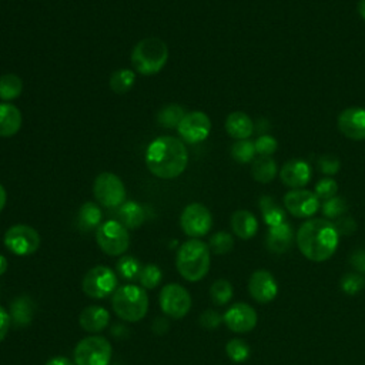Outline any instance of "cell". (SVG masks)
<instances>
[{
  "label": "cell",
  "mask_w": 365,
  "mask_h": 365,
  "mask_svg": "<svg viewBox=\"0 0 365 365\" xmlns=\"http://www.w3.org/2000/svg\"><path fill=\"white\" fill-rule=\"evenodd\" d=\"M23 123L20 110L11 103H0V137H13Z\"/></svg>",
  "instance_id": "cell-21"
},
{
  "label": "cell",
  "mask_w": 365,
  "mask_h": 365,
  "mask_svg": "<svg viewBox=\"0 0 365 365\" xmlns=\"http://www.w3.org/2000/svg\"><path fill=\"white\" fill-rule=\"evenodd\" d=\"M135 83V73L130 68L115 70L110 77V88L115 94H124L133 88Z\"/></svg>",
  "instance_id": "cell-31"
},
{
  "label": "cell",
  "mask_w": 365,
  "mask_h": 365,
  "mask_svg": "<svg viewBox=\"0 0 365 365\" xmlns=\"http://www.w3.org/2000/svg\"><path fill=\"white\" fill-rule=\"evenodd\" d=\"M101 218L100 207L93 201H87L78 210L77 225L81 231H93L101 225Z\"/></svg>",
  "instance_id": "cell-26"
},
{
  "label": "cell",
  "mask_w": 365,
  "mask_h": 365,
  "mask_svg": "<svg viewBox=\"0 0 365 365\" xmlns=\"http://www.w3.org/2000/svg\"><path fill=\"white\" fill-rule=\"evenodd\" d=\"M225 352H227V356L232 361V362H244L248 359L250 356V346L248 344L244 341V339H240V338H234V339H230L225 345Z\"/></svg>",
  "instance_id": "cell-35"
},
{
  "label": "cell",
  "mask_w": 365,
  "mask_h": 365,
  "mask_svg": "<svg viewBox=\"0 0 365 365\" xmlns=\"http://www.w3.org/2000/svg\"><path fill=\"white\" fill-rule=\"evenodd\" d=\"M351 265L361 274L365 272V250H356L349 257Z\"/></svg>",
  "instance_id": "cell-45"
},
{
  "label": "cell",
  "mask_w": 365,
  "mask_h": 365,
  "mask_svg": "<svg viewBox=\"0 0 365 365\" xmlns=\"http://www.w3.org/2000/svg\"><path fill=\"white\" fill-rule=\"evenodd\" d=\"M161 278H163V272L161 269L154 265V264H147L143 267L141 272H140V284L143 285L144 289H153L155 288L160 282H161Z\"/></svg>",
  "instance_id": "cell-37"
},
{
  "label": "cell",
  "mask_w": 365,
  "mask_h": 365,
  "mask_svg": "<svg viewBox=\"0 0 365 365\" xmlns=\"http://www.w3.org/2000/svg\"><path fill=\"white\" fill-rule=\"evenodd\" d=\"M80 327L90 334L104 331L110 322V312L98 305H90L84 308L78 317Z\"/></svg>",
  "instance_id": "cell-20"
},
{
  "label": "cell",
  "mask_w": 365,
  "mask_h": 365,
  "mask_svg": "<svg viewBox=\"0 0 365 365\" xmlns=\"http://www.w3.org/2000/svg\"><path fill=\"white\" fill-rule=\"evenodd\" d=\"M117 275L111 268L106 265H97L86 272L83 277L81 288L87 297L103 299L117 289Z\"/></svg>",
  "instance_id": "cell-8"
},
{
  "label": "cell",
  "mask_w": 365,
  "mask_h": 365,
  "mask_svg": "<svg viewBox=\"0 0 365 365\" xmlns=\"http://www.w3.org/2000/svg\"><path fill=\"white\" fill-rule=\"evenodd\" d=\"M231 228L238 238L250 240L258 231V221L252 212L247 210H237L231 215Z\"/></svg>",
  "instance_id": "cell-22"
},
{
  "label": "cell",
  "mask_w": 365,
  "mask_h": 365,
  "mask_svg": "<svg viewBox=\"0 0 365 365\" xmlns=\"http://www.w3.org/2000/svg\"><path fill=\"white\" fill-rule=\"evenodd\" d=\"M258 321L255 309L245 304V302H237L231 305L222 315V322L227 325V328L237 334H245L255 328Z\"/></svg>",
  "instance_id": "cell-15"
},
{
  "label": "cell",
  "mask_w": 365,
  "mask_h": 365,
  "mask_svg": "<svg viewBox=\"0 0 365 365\" xmlns=\"http://www.w3.org/2000/svg\"><path fill=\"white\" fill-rule=\"evenodd\" d=\"M10 325H11L10 315H9V312L0 305V342L6 338Z\"/></svg>",
  "instance_id": "cell-46"
},
{
  "label": "cell",
  "mask_w": 365,
  "mask_h": 365,
  "mask_svg": "<svg viewBox=\"0 0 365 365\" xmlns=\"http://www.w3.org/2000/svg\"><path fill=\"white\" fill-rule=\"evenodd\" d=\"M346 210H348V204L345 198L336 197V195L329 200H325L322 204V214L331 220H336L342 217L346 212Z\"/></svg>",
  "instance_id": "cell-38"
},
{
  "label": "cell",
  "mask_w": 365,
  "mask_h": 365,
  "mask_svg": "<svg viewBox=\"0 0 365 365\" xmlns=\"http://www.w3.org/2000/svg\"><path fill=\"white\" fill-rule=\"evenodd\" d=\"M339 160L332 155V154H324L318 160V168L322 171L325 175H334L339 170Z\"/></svg>",
  "instance_id": "cell-42"
},
{
  "label": "cell",
  "mask_w": 365,
  "mask_h": 365,
  "mask_svg": "<svg viewBox=\"0 0 365 365\" xmlns=\"http://www.w3.org/2000/svg\"><path fill=\"white\" fill-rule=\"evenodd\" d=\"M251 174L258 182H269L277 174V164L271 157L259 155L251 165Z\"/></svg>",
  "instance_id": "cell-28"
},
{
  "label": "cell",
  "mask_w": 365,
  "mask_h": 365,
  "mask_svg": "<svg viewBox=\"0 0 365 365\" xmlns=\"http://www.w3.org/2000/svg\"><path fill=\"white\" fill-rule=\"evenodd\" d=\"M96 241L104 254L111 257L121 255L130 245L128 230L120 221L108 220L97 228Z\"/></svg>",
  "instance_id": "cell-7"
},
{
  "label": "cell",
  "mask_w": 365,
  "mask_h": 365,
  "mask_svg": "<svg viewBox=\"0 0 365 365\" xmlns=\"http://www.w3.org/2000/svg\"><path fill=\"white\" fill-rule=\"evenodd\" d=\"M210 264L211 251L204 241L192 238L180 245L175 257V265L184 279L190 282L202 279L208 274Z\"/></svg>",
  "instance_id": "cell-3"
},
{
  "label": "cell",
  "mask_w": 365,
  "mask_h": 365,
  "mask_svg": "<svg viewBox=\"0 0 365 365\" xmlns=\"http://www.w3.org/2000/svg\"><path fill=\"white\" fill-rule=\"evenodd\" d=\"M208 247H210V251H212L214 254H218V255L227 254L234 247V238L231 234L225 231H218L210 238Z\"/></svg>",
  "instance_id": "cell-36"
},
{
  "label": "cell",
  "mask_w": 365,
  "mask_h": 365,
  "mask_svg": "<svg viewBox=\"0 0 365 365\" xmlns=\"http://www.w3.org/2000/svg\"><path fill=\"white\" fill-rule=\"evenodd\" d=\"M44 365H74V364L66 356H53Z\"/></svg>",
  "instance_id": "cell-47"
},
{
  "label": "cell",
  "mask_w": 365,
  "mask_h": 365,
  "mask_svg": "<svg viewBox=\"0 0 365 365\" xmlns=\"http://www.w3.org/2000/svg\"><path fill=\"white\" fill-rule=\"evenodd\" d=\"M115 269L120 274V277H123L125 279H135V278L140 277V272H141L143 267H141L140 261L135 257L124 255L118 259Z\"/></svg>",
  "instance_id": "cell-33"
},
{
  "label": "cell",
  "mask_w": 365,
  "mask_h": 365,
  "mask_svg": "<svg viewBox=\"0 0 365 365\" xmlns=\"http://www.w3.org/2000/svg\"><path fill=\"white\" fill-rule=\"evenodd\" d=\"M294 242V230L287 221L274 227H269L265 238L267 248L271 252L282 254L287 252Z\"/></svg>",
  "instance_id": "cell-19"
},
{
  "label": "cell",
  "mask_w": 365,
  "mask_h": 365,
  "mask_svg": "<svg viewBox=\"0 0 365 365\" xmlns=\"http://www.w3.org/2000/svg\"><path fill=\"white\" fill-rule=\"evenodd\" d=\"M358 13L365 20V0H359L358 1Z\"/></svg>",
  "instance_id": "cell-50"
},
{
  "label": "cell",
  "mask_w": 365,
  "mask_h": 365,
  "mask_svg": "<svg viewBox=\"0 0 365 365\" xmlns=\"http://www.w3.org/2000/svg\"><path fill=\"white\" fill-rule=\"evenodd\" d=\"M339 285L346 295H355L365 287V278L359 272H346L341 278Z\"/></svg>",
  "instance_id": "cell-39"
},
{
  "label": "cell",
  "mask_w": 365,
  "mask_h": 365,
  "mask_svg": "<svg viewBox=\"0 0 365 365\" xmlns=\"http://www.w3.org/2000/svg\"><path fill=\"white\" fill-rule=\"evenodd\" d=\"M284 205L291 215L297 218H308L318 211L319 198L315 195V192L304 188L289 190L284 195Z\"/></svg>",
  "instance_id": "cell-14"
},
{
  "label": "cell",
  "mask_w": 365,
  "mask_h": 365,
  "mask_svg": "<svg viewBox=\"0 0 365 365\" xmlns=\"http://www.w3.org/2000/svg\"><path fill=\"white\" fill-rule=\"evenodd\" d=\"M185 115L184 108L180 104H167L160 108L157 114V121L165 128H175Z\"/></svg>",
  "instance_id": "cell-30"
},
{
  "label": "cell",
  "mask_w": 365,
  "mask_h": 365,
  "mask_svg": "<svg viewBox=\"0 0 365 365\" xmlns=\"http://www.w3.org/2000/svg\"><path fill=\"white\" fill-rule=\"evenodd\" d=\"M6 248L14 255L26 257L34 254L40 247V234L30 225L16 224L11 225L3 238Z\"/></svg>",
  "instance_id": "cell-10"
},
{
  "label": "cell",
  "mask_w": 365,
  "mask_h": 365,
  "mask_svg": "<svg viewBox=\"0 0 365 365\" xmlns=\"http://www.w3.org/2000/svg\"><path fill=\"white\" fill-rule=\"evenodd\" d=\"M94 198L104 207H120L125 201V187L118 175L114 173H101L96 177L93 184Z\"/></svg>",
  "instance_id": "cell-9"
},
{
  "label": "cell",
  "mask_w": 365,
  "mask_h": 365,
  "mask_svg": "<svg viewBox=\"0 0 365 365\" xmlns=\"http://www.w3.org/2000/svg\"><path fill=\"white\" fill-rule=\"evenodd\" d=\"M259 210L262 220L268 227H274L285 222V211L271 197L262 195L259 198Z\"/></svg>",
  "instance_id": "cell-27"
},
{
  "label": "cell",
  "mask_w": 365,
  "mask_h": 365,
  "mask_svg": "<svg viewBox=\"0 0 365 365\" xmlns=\"http://www.w3.org/2000/svg\"><path fill=\"white\" fill-rule=\"evenodd\" d=\"M180 225L185 235L191 238H200L208 234L211 230L212 215L205 205L200 202H191L182 210L180 215Z\"/></svg>",
  "instance_id": "cell-12"
},
{
  "label": "cell",
  "mask_w": 365,
  "mask_h": 365,
  "mask_svg": "<svg viewBox=\"0 0 365 365\" xmlns=\"http://www.w3.org/2000/svg\"><path fill=\"white\" fill-rule=\"evenodd\" d=\"M279 178L282 184H285L291 190L302 188L311 180V167L304 160H289L282 165L279 171Z\"/></svg>",
  "instance_id": "cell-18"
},
{
  "label": "cell",
  "mask_w": 365,
  "mask_h": 365,
  "mask_svg": "<svg viewBox=\"0 0 365 365\" xmlns=\"http://www.w3.org/2000/svg\"><path fill=\"white\" fill-rule=\"evenodd\" d=\"M232 285L227 279H217L210 288V297L215 305H225L232 298Z\"/></svg>",
  "instance_id": "cell-32"
},
{
  "label": "cell",
  "mask_w": 365,
  "mask_h": 365,
  "mask_svg": "<svg viewBox=\"0 0 365 365\" xmlns=\"http://www.w3.org/2000/svg\"><path fill=\"white\" fill-rule=\"evenodd\" d=\"M250 295L259 304H267L277 297L278 284L274 275L267 269H257L248 281Z\"/></svg>",
  "instance_id": "cell-16"
},
{
  "label": "cell",
  "mask_w": 365,
  "mask_h": 365,
  "mask_svg": "<svg viewBox=\"0 0 365 365\" xmlns=\"http://www.w3.org/2000/svg\"><path fill=\"white\" fill-rule=\"evenodd\" d=\"M158 301L161 311L173 319L184 318L191 309L190 292L182 285L175 282L167 284L161 288Z\"/></svg>",
  "instance_id": "cell-11"
},
{
  "label": "cell",
  "mask_w": 365,
  "mask_h": 365,
  "mask_svg": "<svg viewBox=\"0 0 365 365\" xmlns=\"http://www.w3.org/2000/svg\"><path fill=\"white\" fill-rule=\"evenodd\" d=\"M177 130L185 143L197 144L210 135L211 120L204 111H190L185 113Z\"/></svg>",
  "instance_id": "cell-13"
},
{
  "label": "cell",
  "mask_w": 365,
  "mask_h": 365,
  "mask_svg": "<svg viewBox=\"0 0 365 365\" xmlns=\"http://www.w3.org/2000/svg\"><path fill=\"white\" fill-rule=\"evenodd\" d=\"M23 91V81L14 73L0 76V100L9 103L16 100Z\"/></svg>",
  "instance_id": "cell-29"
},
{
  "label": "cell",
  "mask_w": 365,
  "mask_h": 365,
  "mask_svg": "<svg viewBox=\"0 0 365 365\" xmlns=\"http://www.w3.org/2000/svg\"><path fill=\"white\" fill-rule=\"evenodd\" d=\"M6 202H7V192H6V188L0 184V212L6 207Z\"/></svg>",
  "instance_id": "cell-48"
},
{
  "label": "cell",
  "mask_w": 365,
  "mask_h": 365,
  "mask_svg": "<svg viewBox=\"0 0 365 365\" xmlns=\"http://www.w3.org/2000/svg\"><path fill=\"white\" fill-rule=\"evenodd\" d=\"M221 322H222V315H220L214 309H205L200 315V324L205 329H215V328L220 327Z\"/></svg>",
  "instance_id": "cell-43"
},
{
  "label": "cell",
  "mask_w": 365,
  "mask_h": 365,
  "mask_svg": "<svg viewBox=\"0 0 365 365\" xmlns=\"http://www.w3.org/2000/svg\"><path fill=\"white\" fill-rule=\"evenodd\" d=\"M111 307L120 319L138 322L148 311V295L143 287L125 284L114 291Z\"/></svg>",
  "instance_id": "cell-4"
},
{
  "label": "cell",
  "mask_w": 365,
  "mask_h": 365,
  "mask_svg": "<svg viewBox=\"0 0 365 365\" xmlns=\"http://www.w3.org/2000/svg\"><path fill=\"white\" fill-rule=\"evenodd\" d=\"M225 131L235 140H247L254 131V123L242 111H234L225 118Z\"/></svg>",
  "instance_id": "cell-23"
},
{
  "label": "cell",
  "mask_w": 365,
  "mask_h": 365,
  "mask_svg": "<svg viewBox=\"0 0 365 365\" xmlns=\"http://www.w3.org/2000/svg\"><path fill=\"white\" fill-rule=\"evenodd\" d=\"M113 348L110 342L100 335H90L80 339L74 348L76 365H108Z\"/></svg>",
  "instance_id": "cell-6"
},
{
  "label": "cell",
  "mask_w": 365,
  "mask_h": 365,
  "mask_svg": "<svg viewBox=\"0 0 365 365\" xmlns=\"http://www.w3.org/2000/svg\"><path fill=\"white\" fill-rule=\"evenodd\" d=\"M255 155V144L254 141L237 140L231 147V157L238 163H250Z\"/></svg>",
  "instance_id": "cell-34"
},
{
  "label": "cell",
  "mask_w": 365,
  "mask_h": 365,
  "mask_svg": "<svg viewBox=\"0 0 365 365\" xmlns=\"http://www.w3.org/2000/svg\"><path fill=\"white\" fill-rule=\"evenodd\" d=\"M255 153L264 157H269L277 150V140L268 134L259 135L255 141Z\"/></svg>",
  "instance_id": "cell-41"
},
{
  "label": "cell",
  "mask_w": 365,
  "mask_h": 365,
  "mask_svg": "<svg viewBox=\"0 0 365 365\" xmlns=\"http://www.w3.org/2000/svg\"><path fill=\"white\" fill-rule=\"evenodd\" d=\"M6 269H7V259H6L4 255L0 254V275L4 274Z\"/></svg>",
  "instance_id": "cell-49"
},
{
  "label": "cell",
  "mask_w": 365,
  "mask_h": 365,
  "mask_svg": "<svg viewBox=\"0 0 365 365\" xmlns=\"http://www.w3.org/2000/svg\"><path fill=\"white\" fill-rule=\"evenodd\" d=\"M168 60V47L158 37L140 40L131 53V63L137 73L153 76L163 70Z\"/></svg>",
  "instance_id": "cell-5"
},
{
  "label": "cell",
  "mask_w": 365,
  "mask_h": 365,
  "mask_svg": "<svg viewBox=\"0 0 365 365\" xmlns=\"http://www.w3.org/2000/svg\"><path fill=\"white\" fill-rule=\"evenodd\" d=\"M145 165L150 173L163 180L180 177L188 164L185 144L173 135L154 138L145 150Z\"/></svg>",
  "instance_id": "cell-1"
},
{
  "label": "cell",
  "mask_w": 365,
  "mask_h": 365,
  "mask_svg": "<svg viewBox=\"0 0 365 365\" xmlns=\"http://www.w3.org/2000/svg\"><path fill=\"white\" fill-rule=\"evenodd\" d=\"M334 225H335L339 235H351L356 230L355 220L352 217H348V215H342V217L336 218Z\"/></svg>",
  "instance_id": "cell-44"
},
{
  "label": "cell",
  "mask_w": 365,
  "mask_h": 365,
  "mask_svg": "<svg viewBox=\"0 0 365 365\" xmlns=\"http://www.w3.org/2000/svg\"><path fill=\"white\" fill-rule=\"evenodd\" d=\"M34 314V304L33 301L23 295L16 298L10 305V319L14 327H26L31 322Z\"/></svg>",
  "instance_id": "cell-24"
},
{
  "label": "cell",
  "mask_w": 365,
  "mask_h": 365,
  "mask_svg": "<svg viewBox=\"0 0 365 365\" xmlns=\"http://www.w3.org/2000/svg\"><path fill=\"white\" fill-rule=\"evenodd\" d=\"M315 195L319 198V200H329L332 197L336 195L338 192V184L334 178L331 177H324L321 178L317 185H315Z\"/></svg>",
  "instance_id": "cell-40"
},
{
  "label": "cell",
  "mask_w": 365,
  "mask_h": 365,
  "mask_svg": "<svg viewBox=\"0 0 365 365\" xmlns=\"http://www.w3.org/2000/svg\"><path fill=\"white\" fill-rule=\"evenodd\" d=\"M118 217H120V222L127 230H135L144 222L145 212H144V208L138 202L124 201L118 207Z\"/></svg>",
  "instance_id": "cell-25"
},
{
  "label": "cell",
  "mask_w": 365,
  "mask_h": 365,
  "mask_svg": "<svg viewBox=\"0 0 365 365\" xmlns=\"http://www.w3.org/2000/svg\"><path fill=\"white\" fill-rule=\"evenodd\" d=\"M339 131L351 140H365V108L348 107L338 115Z\"/></svg>",
  "instance_id": "cell-17"
},
{
  "label": "cell",
  "mask_w": 365,
  "mask_h": 365,
  "mask_svg": "<svg viewBox=\"0 0 365 365\" xmlns=\"http://www.w3.org/2000/svg\"><path fill=\"white\" fill-rule=\"evenodd\" d=\"M338 242L339 234L334 222L324 218L308 220L297 231V245L301 254L314 262L331 258L336 251Z\"/></svg>",
  "instance_id": "cell-2"
}]
</instances>
